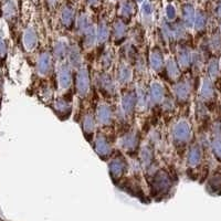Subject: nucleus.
<instances>
[{"label": "nucleus", "mask_w": 221, "mask_h": 221, "mask_svg": "<svg viewBox=\"0 0 221 221\" xmlns=\"http://www.w3.org/2000/svg\"><path fill=\"white\" fill-rule=\"evenodd\" d=\"M171 187V178L169 174L164 169L155 171L151 177L150 188L155 196L165 195Z\"/></svg>", "instance_id": "obj_1"}, {"label": "nucleus", "mask_w": 221, "mask_h": 221, "mask_svg": "<svg viewBox=\"0 0 221 221\" xmlns=\"http://www.w3.org/2000/svg\"><path fill=\"white\" fill-rule=\"evenodd\" d=\"M91 88V78L88 67L82 65L75 73V91L81 99H85L88 95Z\"/></svg>", "instance_id": "obj_2"}, {"label": "nucleus", "mask_w": 221, "mask_h": 221, "mask_svg": "<svg viewBox=\"0 0 221 221\" xmlns=\"http://www.w3.org/2000/svg\"><path fill=\"white\" fill-rule=\"evenodd\" d=\"M139 138L141 135L137 129H128L120 138V146L127 154H134L138 150Z\"/></svg>", "instance_id": "obj_3"}, {"label": "nucleus", "mask_w": 221, "mask_h": 221, "mask_svg": "<svg viewBox=\"0 0 221 221\" xmlns=\"http://www.w3.org/2000/svg\"><path fill=\"white\" fill-rule=\"evenodd\" d=\"M127 169H128V164L122 155H115V156H112L109 158V171L111 178L115 183H117L123 176L125 175Z\"/></svg>", "instance_id": "obj_4"}, {"label": "nucleus", "mask_w": 221, "mask_h": 221, "mask_svg": "<svg viewBox=\"0 0 221 221\" xmlns=\"http://www.w3.org/2000/svg\"><path fill=\"white\" fill-rule=\"evenodd\" d=\"M57 79H58V86L60 90L65 91L71 88L73 82V73L72 67L69 62H60L57 70Z\"/></svg>", "instance_id": "obj_5"}, {"label": "nucleus", "mask_w": 221, "mask_h": 221, "mask_svg": "<svg viewBox=\"0 0 221 221\" xmlns=\"http://www.w3.org/2000/svg\"><path fill=\"white\" fill-rule=\"evenodd\" d=\"M93 147H94L95 153L99 155V157L103 160H107L112 157L113 148L112 145H111V142L103 134L96 135L95 138H94V142H93Z\"/></svg>", "instance_id": "obj_6"}, {"label": "nucleus", "mask_w": 221, "mask_h": 221, "mask_svg": "<svg viewBox=\"0 0 221 221\" xmlns=\"http://www.w3.org/2000/svg\"><path fill=\"white\" fill-rule=\"evenodd\" d=\"M171 137L175 144H185L190 137V126L187 121L180 120L172 126Z\"/></svg>", "instance_id": "obj_7"}, {"label": "nucleus", "mask_w": 221, "mask_h": 221, "mask_svg": "<svg viewBox=\"0 0 221 221\" xmlns=\"http://www.w3.org/2000/svg\"><path fill=\"white\" fill-rule=\"evenodd\" d=\"M96 86L100 92L105 96H112L116 93V85L109 73L102 72L96 78Z\"/></svg>", "instance_id": "obj_8"}, {"label": "nucleus", "mask_w": 221, "mask_h": 221, "mask_svg": "<svg viewBox=\"0 0 221 221\" xmlns=\"http://www.w3.org/2000/svg\"><path fill=\"white\" fill-rule=\"evenodd\" d=\"M81 127H82L84 136L86 137L88 141L91 142L94 138L96 127V118L91 111H88L83 114V116L81 118Z\"/></svg>", "instance_id": "obj_9"}, {"label": "nucleus", "mask_w": 221, "mask_h": 221, "mask_svg": "<svg viewBox=\"0 0 221 221\" xmlns=\"http://www.w3.org/2000/svg\"><path fill=\"white\" fill-rule=\"evenodd\" d=\"M36 69H37L38 74L42 78L50 74L51 69H52V55L48 51H42L41 53H39Z\"/></svg>", "instance_id": "obj_10"}, {"label": "nucleus", "mask_w": 221, "mask_h": 221, "mask_svg": "<svg viewBox=\"0 0 221 221\" xmlns=\"http://www.w3.org/2000/svg\"><path fill=\"white\" fill-rule=\"evenodd\" d=\"M96 122L102 126L111 125L113 122V109L107 103H100L95 113Z\"/></svg>", "instance_id": "obj_11"}, {"label": "nucleus", "mask_w": 221, "mask_h": 221, "mask_svg": "<svg viewBox=\"0 0 221 221\" xmlns=\"http://www.w3.org/2000/svg\"><path fill=\"white\" fill-rule=\"evenodd\" d=\"M148 96H149V106H156V105L162 104L165 97V88L163 84L159 83L158 81H154L149 86Z\"/></svg>", "instance_id": "obj_12"}, {"label": "nucleus", "mask_w": 221, "mask_h": 221, "mask_svg": "<svg viewBox=\"0 0 221 221\" xmlns=\"http://www.w3.org/2000/svg\"><path fill=\"white\" fill-rule=\"evenodd\" d=\"M52 109L61 120H65L72 112V104L64 97H59L52 103Z\"/></svg>", "instance_id": "obj_13"}, {"label": "nucleus", "mask_w": 221, "mask_h": 221, "mask_svg": "<svg viewBox=\"0 0 221 221\" xmlns=\"http://www.w3.org/2000/svg\"><path fill=\"white\" fill-rule=\"evenodd\" d=\"M121 109L127 117L133 115L136 109V94H135V92L128 91L125 94H123L121 100Z\"/></svg>", "instance_id": "obj_14"}, {"label": "nucleus", "mask_w": 221, "mask_h": 221, "mask_svg": "<svg viewBox=\"0 0 221 221\" xmlns=\"http://www.w3.org/2000/svg\"><path fill=\"white\" fill-rule=\"evenodd\" d=\"M132 78H133V71H132V67L128 63L126 62H122L120 64V67L117 69V76L116 80L120 85H128L132 81Z\"/></svg>", "instance_id": "obj_15"}, {"label": "nucleus", "mask_w": 221, "mask_h": 221, "mask_svg": "<svg viewBox=\"0 0 221 221\" xmlns=\"http://www.w3.org/2000/svg\"><path fill=\"white\" fill-rule=\"evenodd\" d=\"M135 94H136V109L142 112L146 111L149 107V96L146 88L143 86L142 84L137 85Z\"/></svg>", "instance_id": "obj_16"}, {"label": "nucleus", "mask_w": 221, "mask_h": 221, "mask_svg": "<svg viewBox=\"0 0 221 221\" xmlns=\"http://www.w3.org/2000/svg\"><path fill=\"white\" fill-rule=\"evenodd\" d=\"M141 158V165L143 168H145L147 171H149L154 167V149L150 146H144L139 153Z\"/></svg>", "instance_id": "obj_17"}, {"label": "nucleus", "mask_w": 221, "mask_h": 221, "mask_svg": "<svg viewBox=\"0 0 221 221\" xmlns=\"http://www.w3.org/2000/svg\"><path fill=\"white\" fill-rule=\"evenodd\" d=\"M149 63L150 67L155 72H160L164 70L165 67V59H164L163 52L158 48H154L149 55Z\"/></svg>", "instance_id": "obj_18"}, {"label": "nucleus", "mask_w": 221, "mask_h": 221, "mask_svg": "<svg viewBox=\"0 0 221 221\" xmlns=\"http://www.w3.org/2000/svg\"><path fill=\"white\" fill-rule=\"evenodd\" d=\"M112 37L115 42H123L127 33V27L122 20H116L112 25Z\"/></svg>", "instance_id": "obj_19"}, {"label": "nucleus", "mask_w": 221, "mask_h": 221, "mask_svg": "<svg viewBox=\"0 0 221 221\" xmlns=\"http://www.w3.org/2000/svg\"><path fill=\"white\" fill-rule=\"evenodd\" d=\"M69 48V44L64 40H58L53 46V58L59 62H63L67 57Z\"/></svg>", "instance_id": "obj_20"}, {"label": "nucleus", "mask_w": 221, "mask_h": 221, "mask_svg": "<svg viewBox=\"0 0 221 221\" xmlns=\"http://www.w3.org/2000/svg\"><path fill=\"white\" fill-rule=\"evenodd\" d=\"M23 46L28 51H32L36 49V46L38 44V34L37 31L33 29V28H28V29L25 31V34H23Z\"/></svg>", "instance_id": "obj_21"}, {"label": "nucleus", "mask_w": 221, "mask_h": 221, "mask_svg": "<svg viewBox=\"0 0 221 221\" xmlns=\"http://www.w3.org/2000/svg\"><path fill=\"white\" fill-rule=\"evenodd\" d=\"M67 59H69V64L72 67H75L76 70L82 67V55L80 48L76 44H73L69 48L67 52Z\"/></svg>", "instance_id": "obj_22"}, {"label": "nucleus", "mask_w": 221, "mask_h": 221, "mask_svg": "<svg viewBox=\"0 0 221 221\" xmlns=\"http://www.w3.org/2000/svg\"><path fill=\"white\" fill-rule=\"evenodd\" d=\"M189 93H190V85L187 81H181L176 84L174 88V94L179 102H184L187 100L189 97Z\"/></svg>", "instance_id": "obj_23"}, {"label": "nucleus", "mask_w": 221, "mask_h": 221, "mask_svg": "<svg viewBox=\"0 0 221 221\" xmlns=\"http://www.w3.org/2000/svg\"><path fill=\"white\" fill-rule=\"evenodd\" d=\"M109 34H111V30H109L107 22L101 21L97 29H96V42L101 46L106 43V41L109 38Z\"/></svg>", "instance_id": "obj_24"}, {"label": "nucleus", "mask_w": 221, "mask_h": 221, "mask_svg": "<svg viewBox=\"0 0 221 221\" xmlns=\"http://www.w3.org/2000/svg\"><path fill=\"white\" fill-rule=\"evenodd\" d=\"M164 69H165V71H166L167 78H169V79L176 80L180 74L179 67H178V64L176 63V61L172 58L167 59V61H165V67H164Z\"/></svg>", "instance_id": "obj_25"}, {"label": "nucleus", "mask_w": 221, "mask_h": 221, "mask_svg": "<svg viewBox=\"0 0 221 221\" xmlns=\"http://www.w3.org/2000/svg\"><path fill=\"white\" fill-rule=\"evenodd\" d=\"M83 44L85 49H92L96 43V29L92 25L88 31H85L83 34Z\"/></svg>", "instance_id": "obj_26"}, {"label": "nucleus", "mask_w": 221, "mask_h": 221, "mask_svg": "<svg viewBox=\"0 0 221 221\" xmlns=\"http://www.w3.org/2000/svg\"><path fill=\"white\" fill-rule=\"evenodd\" d=\"M177 61H178L179 67H184V69L189 67V64H190V61H191L190 53L184 46H180L178 51H177Z\"/></svg>", "instance_id": "obj_27"}, {"label": "nucleus", "mask_w": 221, "mask_h": 221, "mask_svg": "<svg viewBox=\"0 0 221 221\" xmlns=\"http://www.w3.org/2000/svg\"><path fill=\"white\" fill-rule=\"evenodd\" d=\"M200 159H201V153H200V149L198 146H193L190 148L189 153L187 155V164L188 166H191V167H195L197 166L198 164L200 163Z\"/></svg>", "instance_id": "obj_28"}, {"label": "nucleus", "mask_w": 221, "mask_h": 221, "mask_svg": "<svg viewBox=\"0 0 221 221\" xmlns=\"http://www.w3.org/2000/svg\"><path fill=\"white\" fill-rule=\"evenodd\" d=\"M61 23L67 28H70L74 22V11L70 7H65L61 11Z\"/></svg>", "instance_id": "obj_29"}, {"label": "nucleus", "mask_w": 221, "mask_h": 221, "mask_svg": "<svg viewBox=\"0 0 221 221\" xmlns=\"http://www.w3.org/2000/svg\"><path fill=\"white\" fill-rule=\"evenodd\" d=\"M183 18L187 27H191L195 21V10L191 4H185L183 7Z\"/></svg>", "instance_id": "obj_30"}, {"label": "nucleus", "mask_w": 221, "mask_h": 221, "mask_svg": "<svg viewBox=\"0 0 221 221\" xmlns=\"http://www.w3.org/2000/svg\"><path fill=\"white\" fill-rule=\"evenodd\" d=\"M92 23L90 22V20L88 19V17L85 14H81L79 18H78V21H76V27H78V30H79L80 33L83 34L85 31H88L91 27H92Z\"/></svg>", "instance_id": "obj_31"}, {"label": "nucleus", "mask_w": 221, "mask_h": 221, "mask_svg": "<svg viewBox=\"0 0 221 221\" xmlns=\"http://www.w3.org/2000/svg\"><path fill=\"white\" fill-rule=\"evenodd\" d=\"M113 60H114V52L112 51V49H107V50L103 53L102 59H101L102 67H103L104 70L109 69V67L113 64Z\"/></svg>", "instance_id": "obj_32"}, {"label": "nucleus", "mask_w": 221, "mask_h": 221, "mask_svg": "<svg viewBox=\"0 0 221 221\" xmlns=\"http://www.w3.org/2000/svg\"><path fill=\"white\" fill-rule=\"evenodd\" d=\"M132 13H133V6H132V4L128 2V1L123 2L121 6V14L122 16L125 17V18H129L130 16H132Z\"/></svg>", "instance_id": "obj_33"}, {"label": "nucleus", "mask_w": 221, "mask_h": 221, "mask_svg": "<svg viewBox=\"0 0 221 221\" xmlns=\"http://www.w3.org/2000/svg\"><path fill=\"white\" fill-rule=\"evenodd\" d=\"M201 94H202V96H204V97H208V96H210L211 94H212V88H211V84L209 83V82H204V85H202V90H201Z\"/></svg>", "instance_id": "obj_34"}, {"label": "nucleus", "mask_w": 221, "mask_h": 221, "mask_svg": "<svg viewBox=\"0 0 221 221\" xmlns=\"http://www.w3.org/2000/svg\"><path fill=\"white\" fill-rule=\"evenodd\" d=\"M41 96L43 100H49L52 97V90L50 86H43L41 90Z\"/></svg>", "instance_id": "obj_35"}, {"label": "nucleus", "mask_w": 221, "mask_h": 221, "mask_svg": "<svg viewBox=\"0 0 221 221\" xmlns=\"http://www.w3.org/2000/svg\"><path fill=\"white\" fill-rule=\"evenodd\" d=\"M166 16H167V18H168L169 20L175 19L176 10H175V8H174V6H172V4H168V6L166 7Z\"/></svg>", "instance_id": "obj_36"}, {"label": "nucleus", "mask_w": 221, "mask_h": 221, "mask_svg": "<svg viewBox=\"0 0 221 221\" xmlns=\"http://www.w3.org/2000/svg\"><path fill=\"white\" fill-rule=\"evenodd\" d=\"M196 28L197 29H201L202 27L204 25V13H201V12H199L198 13V16H197V18H196Z\"/></svg>", "instance_id": "obj_37"}, {"label": "nucleus", "mask_w": 221, "mask_h": 221, "mask_svg": "<svg viewBox=\"0 0 221 221\" xmlns=\"http://www.w3.org/2000/svg\"><path fill=\"white\" fill-rule=\"evenodd\" d=\"M143 11H144V14H146V16H149L151 13V6L149 2H145L143 4Z\"/></svg>", "instance_id": "obj_38"}, {"label": "nucleus", "mask_w": 221, "mask_h": 221, "mask_svg": "<svg viewBox=\"0 0 221 221\" xmlns=\"http://www.w3.org/2000/svg\"><path fill=\"white\" fill-rule=\"evenodd\" d=\"M4 53H6V44H4V42L0 39V55H4Z\"/></svg>", "instance_id": "obj_39"}, {"label": "nucleus", "mask_w": 221, "mask_h": 221, "mask_svg": "<svg viewBox=\"0 0 221 221\" xmlns=\"http://www.w3.org/2000/svg\"><path fill=\"white\" fill-rule=\"evenodd\" d=\"M48 1H49V6H50V7H55V6L58 4L59 0H48Z\"/></svg>", "instance_id": "obj_40"}, {"label": "nucleus", "mask_w": 221, "mask_h": 221, "mask_svg": "<svg viewBox=\"0 0 221 221\" xmlns=\"http://www.w3.org/2000/svg\"><path fill=\"white\" fill-rule=\"evenodd\" d=\"M88 2H90L91 4H96V2L99 1V0H88Z\"/></svg>", "instance_id": "obj_41"}, {"label": "nucleus", "mask_w": 221, "mask_h": 221, "mask_svg": "<svg viewBox=\"0 0 221 221\" xmlns=\"http://www.w3.org/2000/svg\"><path fill=\"white\" fill-rule=\"evenodd\" d=\"M137 1H138V2H141V1H143V0H137Z\"/></svg>", "instance_id": "obj_42"}]
</instances>
